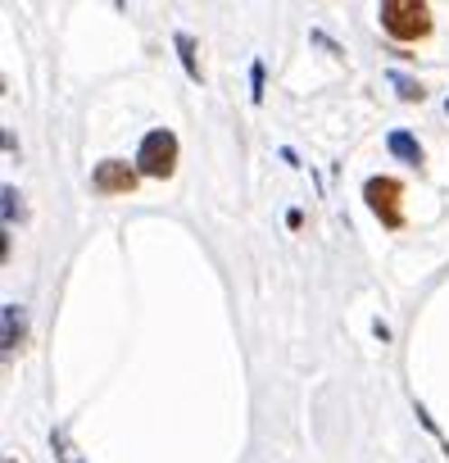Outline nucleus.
Returning a JSON list of instances; mask_svg holds the SVG:
<instances>
[{"label": "nucleus", "mask_w": 449, "mask_h": 463, "mask_svg": "<svg viewBox=\"0 0 449 463\" xmlns=\"http://www.w3.org/2000/svg\"><path fill=\"white\" fill-rule=\"evenodd\" d=\"M0 323H5V336H0V341H5V354H10V350H19V345H23V336H28L23 305H5V309H0Z\"/></svg>", "instance_id": "obj_5"}, {"label": "nucleus", "mask_w": 449, "mask_h": 463, "mask_svg": "<svg viewBox=\"0 0 449 463\" xmlns=\"http://www.w3.org/2000/svg\"><path fill=\"white\" fill-rule=\"evenodd\" d=\"M390 87H395V91H399V100H408V105H422V100H426V87H422L417 78L399 73V69H390Z\"/></svg>", "instance_id": "obj_8"}, {"label": "nucleus", "mask_w": 449, "mask_h": 463, "mask_svg": "<svg viewBox=\"0 0 449 463\" xmlns=\"http://www.w3.org/2000/svg\"><path fill=\"white\" fill-rule=\"evenodd\" d=\"M444 114H449V100H444Z\"/></svg>", "instance_id": "obj_12"}, {"label": "nucleus", "mask_w": 449, "mask_h": 463, "mask_svg": "<svg viewBox=\"0 0 449 463\" xmlns=\"http://www.w3.org/2000/svg\"><path fill=\"white\" fill-rule=\"evenodd\" d=\"M0 195H5V227H10V222H14V213H23V209H19V191H14V186H5Z\"/></svg>", "instance_id": "obj_10"}, {"label": "nucleus", "mask_w": 449, "mask_h": 463, "mask_svg": "<svg viewBox=\"0 0 449 463\" xmlns=\"http://www.w3.org/2000/svg\"><path fill=\"white\" fill-rule=\"evenodd\" d=\"M363 200H368V209L381 218V227H390V232L404 227V209H399V200H404V182H399V177H381V173H372V177L363 182Z\"/></svg>", "instance_id": "obj_3"}, {"label": "nucleus", "mask_w": 449, "mask_h": 463, "mask_svg": "<svg viewBox=\"0 0 449 463\" xmlns=\"http://www.w3.org/2000/svg\"><path fill=\"white\" fill-rule=\"evenodd\" d=\"M173 46H177V60H182L186 78H191V82H204V73H200V60H195V37H191V33H177V37H173Z\"/></svg>", "instance_id": "obj_7"}, {"label": "nucleus", "mask_w": 449, "mask_h": 463, "mask_svg": "<svg viewBox=\"0 0 449 463\" xmlns=\"http://www.w3.org/2000/svg\"><path fill=\"white\" fill-rule=\"evenodd\" d=\"M250 100H255V105H264V60H255V64H250Z\"/></svg>", "instance_id": "obj_9"}, {"label": "nucleus", "mask_w": 449, "mask_h": 463, "mask_svg": "<svg viewBox=\"0 0 449 463\" xmlns=\"http://www.w3.org/2000/svg\"><path fill=\"white\" fill-rule=\"evenodd\" d=\"M386 150H390L395 159H404V164H422V146H417V137L404 132V128H395V132L386 137Z\"/></svg>", "instance_id": "obj_6"}, {"label": "nucleus", "mask_w": 449, "mask_h": 463, "mask_svg": "<svg viewBox=\"0 0 449 463\" xmlns=\"http://www.w3.org/2000/svg\"><path fill=\"white\" fill-rule=\"evenodd\" d=\"M91 186L100 195H132L141 186V173L127 164V159H100L96 173H91Z\"/></svg>", "instance_id": "obj_4"}, {"label": "nucleus", "mask_w": 449, "mask_h": 463, "mask_svg": "<svg viewBox=\"0 0 449 463\" xmlns=\"http://www.w3.org/2000/svg\"><path fill=\"white\" fill-rule=\"evenodd\" d=\"M381 33L399 46H413V42H426L435 19H431V5L422 0H381Z\"/></svg>", "instance_id": "obj_1"}, {"label": "nucleus", "mask_w": 449, "mask_h": 463, "mask_svg": "<svg viewBox=\"0 0 449 463\" xmlns=\"http://www.w3.org/2000/svg\"><path fill=\"white\" fill-rule=\"evenodd\" d=\"M136 173L141 177H173L177 173V137L168 128H154L141 137V150H136Z\"/></svg>", "instance_id": "obj_2"}, {"label": "nucleus", "mask_w": 449, "mask_h": 463, "mask_svg": "<svg viewBox=\"0 0 449 463\" xmlns=\"http://www.w3.org/2000/svg\"><path fill=\"white\" fill-rule=\"evenodd\" d=\"M5 463H19V458H5Z\"/></svg>", "instance_id": "obj_11"}]
</instances>
